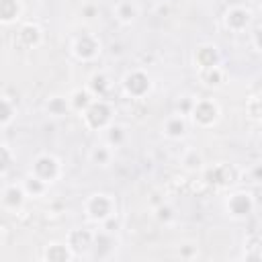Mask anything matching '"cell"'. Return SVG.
<instances>
[{
	"label": "cell",
	"instance_id": "1f68e13d",
	"mask_svg": "<svg viewBox=\"0 0 262 262\" xmlns=\"http://www.w3.org/2000/svg\"><path fill=\"white\" fill-rule=\"evenodd\" d=\"M248 113H250L254 119H262V100H260V98H254V100L248 104Z\"/></svg>",
	"mask_w": 262,
	"mask_h": 262
},
{
	"label": "cell",
	"instance_id": "277c9868",
	"mask_svg": "<svg viewBox=\"0 0 262 262\" xmlns=\"http://www.w3.org/2000/svg\"><path fill=\"white\" fill-rule=\"evenodd\" d=\"M217 117H219V108L213 100H196L190 111V119L199 127H211L217 121Z\"/></svg>",
	"mask_w": 262,
	"mask_h": 262
},
{
	"label": "cell",
	"instance_id": "836d02e7",
	"mask_svg": "<svg viewBox=\"0 0 262 262\" xmlns=\"http://www.w3.org/2000/svg\"><path fill=\"white\" fill-rule=\"evenodd\" d=\"M82 14H84L86 18H94V16L98 14V8H96V6H84V8H82Z\"/></svg>",
	"mask_w": 262,
	"mask_h": 262
},
{
	"label": "cell",
	"instance_id": "8992f818",
	"mask_svg": "<svg viewBox=\"0 0 262 262\" xmlns=\"http://www.w3.org/2000/svg\"><path fill=\"white\" fill-rule=\"evenodd\" d=\"M203 178L211 186H229L235 182V170L229 164H217L203 172Z\"/></svg>",
	"mask_w": 262,
	"mask_h": 262
},
{
	"label": "cell",
	"instance_id": "f546056e",
	"mask_svg": "<svg viewBox=\"0 0 262 262\" xmlns=\"http://www.w3.org/2000/svg\"><path fill=\"white\" fill-rule=\"evenodd\" d=\"M194 102H196V100H192L190 96L180 98V100H178V111H180V115H190V111H192Z\"/></svg>",
	"mask_w": 262,
	"mask_h": 262
},
{
	"label": "cell",
	"instance_id": "e575fe53",
	"mask_svg": "<svg viewBox=\"0 0 262 262\" xmlns=\"http://www.w3.org/2000/svg\"><path fill=\"white\" fill-rule=\"evenodd\" d=\"M252 178H254V182H262V164H258L252 170Z\"/></svg>",
	"mask_w": 262,
	"mask_h": 262
},
{
	"label": "cell",
	"instance_id": "3957f363",
	"mask_svg": "<svg viewBox=\"0 0 262 262\" xmlns=\"http://www.w3.org/2000/svg\"><path fill=\"white\" fill-rule=\"evenodd\" d=\"M31 174H35L37 178H41L47 184L53 182L59 176V162H57V158H53L49 154H43V156L35 158L33 168H31Z\"/></svg>",
	"mask_w": 262,
	"mask_h": 262
},
{
	"label": "cell",
	"instance_id": "ba28073f",
	"mask_svg": "<svg viewBox=\"0 0 262 262\" xmlns=\"http://www.w3.org/2000/svg\"><path fill=\"white\" fill-rule=\"evenodd\" d=\"M98 51H100V41L96 37H92V35H82L74 43V55L78 59L90 61V59H94L98 55Z\"/></svg>",
	"mask_w": 262,
	"mask_h": 262
},
{
	"label": "cell",
	"instance_id": "ffe728a7",
	"mask_svg": "<svg viewBox=\"0 0 262 262\" xmlns=\"http://www.w3.org/2000/svg\"><path fill=\"white\" fill-rule=\"evenodd\" d=\"M94 246H100V252H96L94 254V258H106L111 252H113V248H115V239H113V233H108V231H100V233H96L94 235Z\"/></svg>",
	"mask_w": 262,
	"mask_h": 262
},
{
	"label": "cell",
	"instance_id": "7402d4cb",
	"mask_svg": "<svg viewBox=\"0 0 262 262\" xmlns=\"http://www.w3.org/2000/svg\"><path fill=\"white\" fill-rule=\"evenodd\" d=\"M23 188H25L27 196H41L47 190V182H43L41 178H37L35 174H31V176H27L23 180Z\"/></svg>",
	"mask_w": 262,
	"mask_h": 262
},
{
	"label": "cell",
	"instance_id": "d6a6232c",
	"mask_svg": "<svg viewBox=\"0 0 262 262\" xmlns=\"http://www.w3.org/2000/svg\"><path fill=\"white\" fill-rule=\"evenodd\" d=\"M250 194H252L254 203H262V182H256L254 188L250 190Z\"/></svg>",
	"mask_w": 262,
	"mask_h": 262
},
{
	"label": "cell",
	"instance_id": "603a6c76",
	"mask_svg": "<svg viewBox=\"0 0 262 262\" xmlns=\"http://www.w3.org/2000/svg\"><path fill=\"white\" fill-rule=\"evenodd\" d=\"M201 80H203L207 86H219V84L223 82V72L219 70V66L201 70Z\"/></svg>",
	"mask_w": 262,
	"mask_h": 262
},
{
	"label": "cell",
	"instance_id": "44dd1931",
	"mask_svg": "<svg viewBox=\"0 0 262 262\" xmlns=\"http://www.w3.org/2000/svg\"><path fill=\"white\" fill-rule=\"evenodd\" d=\"M45 106H47L49 115H53V117H63V115L72 108L70 98H63V96H51V98L45 102Z\"/></svg>",
	"mask_w": 262,
	"mask_h": 262
},
{
	"label": "cell",
	"instance_id": "30bf717a",
	"mask_svg": "<svg viewBox=\"0 0 262 262\" xmlns=\"http://www.w3.org/2000/svg\"><path fill=\"white\" fill-rule=\"evenodd\" d=\"M25 199H27V192H25L23 184H20V186H16V184H8V186L2 188V207H4V209L18 211V209L23 207Z\"/></svg>",
	"mask_w": 262,
	"mask_h": 262
},
{
	"label": "cell",
	"instance_id": "d4e9b609",
	"mask_svg": "<svg viewBox=\"0 0 262 262\" xmlns=\"http://www.w3.org/2000/svg\"><path fill=\"white\" fill-rule=\"evenodd\" d=\"M90 160L96 164V166H106L111 162V149L106 145H96L90 154Z\"/></svg>",
	"mask_w": 262,
	"mask_h": 262
},
{
	"label": "cell",
	"instance_id": "83f0119b",
	"mask_svg": "<svg viewBox=\"0 0 262 262\" xmlns=\"http://www.w3.org/2000/svg\"><path fill=\"white\" fill-rule=\"evenodd\" d=\"M156 217H158L160 221L168 223V221H172V219H174V209H172L170 205H160V207L156 209Z\"/></svg>",
	"mask_w": 262,
	"mask_h": 262
},
{
	"label": "cell",
	"instance_id": "4316f807",
	"mask_svg": "<svg viewBox=\"0 0 262 262\" xmlns=\"http://www.w3.org/2000/svg\"><path fill=\"white\" fill-rule=\"evenodd\" d=\"M106 141L111 145H121L125 141V129L121 125H111L108 127V133H106Z\"/></svg>",
	"mask_w": 262,
	"mask_h": 262
},
{
	"label": "cell",
	"instance_id": "5bb4252c",
	"mask_svg": "<svg viewBox=\"0 0 262 262\" xmlns=\"http://www.w3.org/2000/svg\"><path fill=\"white\" fill-rule=\"evenodd\" d=\"M72 258H74L72 248L63 244H49L43 252V260L47 262H70Z\"/></svg>",
	"mask_w": 262,
	"mask_h": 262
},
{
	"label": "cell",
	"instance_id": "9c48e42d",
	"mask_svg": "<svg viewBox=\"0 0 262 262\" xmlns=\"http://www.w3.org/2000/svg\"><path fill=\"white\" fill-rule=\"evenodd\" d=\"M252 20V12L242 6H233L225 12V25L231 31H244Z\"/></svg>",
	"mask_w": 262,
	"mask_h": 262
},
{
	"label": "cell",
	"instance_id": "6da1fadb",
	"mask_svg": "<svg viewBox=\"0 0 262 262\" xmlns=\"http://www.w3.org/2000/svg\"><path fill=\"white\" fill-rule=\"evenodd\" d=\"M82 117H84V123L88 129L98 131V129L108 127V123L113 119V108L108 106V102L104 98H94L90 102V106L82 113Z\"/></svg>",
	"mask_w": 262,
	"mask_h": 262
},
{
	"label": "cell",
	"instance_id": "ac0fdd59",
	"mask_svg": "<svg viewBox=\"0 0 262 262\" xmlns=\"http://www.w3.org/2000/svg\"><path fill=\"white\" fill-rule=\"evenodd\" d=\"M164 133H166L168 137H172V139H180V137L186 133V121H184V117H182V115L170 117V119L166 121V125H164Z\"/></svg>",
	"mask_w": 262,
	"mask_h": 262
},
{
	"label": "cell",
	"instance_id": "7c38bea8",
	"mask_svg": "<svg viewBox=\"0 0 262 262\" xmlns=\"http://www.w3.org/2000/svg\"><path fill=\"white\" fill-rule=\"evenodd\" d=\"M194 61L199 70H207L213 66H219V51L215 45H199L194 51Z\"/></svg>",
	"mask_w": 262,
	"mask_h": 262
},
{
	"label": "cell",
	"instance_id": "8d00e7d4",
	"mask_svg": "<svg viewBox=\"0 0 262 262\" xmlns=\"http://www.w3.org/2000/svg\"><path fill=\"white\" fill-rule=\"evenodd\" d=\"M260 10H262V4H260Z\"/></svg>",
	"mask_w": 262,
	"mask_h": 262
},
{
	"label": "cell",
	"instance_id": "4fadbf2b",
	"mask_svg": "<svg viewBox=\"0 0 262 262\" xmlns=\"http://www.w3.org/2000/svg\"><path fill=\"white\" fill-rule=\"evenodd\" d=\"M16 39H18V43L23 47H37L41 43V29L37 25H33V23H27V25H23L18 29Z\"/></svg>",
	"mask_w": 262,
	"mask_h": 262
},
{
	"label": "cell",
	"instance_id": "7a4b0ae2",
	"mask_svg": "<svg viewBox=\"0 0 262 262\" xmlns=\"http://www.w3.org/2000/svg\"><path fill=\"white\" fill-rule=\"evenodd\" d=\"M86 213L92 221H104L111 215H115V203L108 194H92L86 201Z\"/></svg>",
	"mask_w": 262,
	"mask_h": 262
},
{
	"label": "cell",
	"instance_id": "9a60e30c",
	"mask_svg": "<svg viewBox=\"0 0 262 262\" xmlns=\"http://www.w3.org/2000/svg\"><path fill=\"white\" fill-rule=\"evenodd\" d=\"M20 14V2L18 0H0V23L12 25Z\"/></svg>",
	"mask_w": 262,
	"mask_h": 262
},
{
	"label": "cell",
	"instance_id": "e0dca14e",
	"mask_svg": "<svg viewBox=\"0 0 262 262\" xmlns=\"http://www.w3.org/2000/svg\"><path fill=\"white\" fill-rule=\"evenodd\" d=\"M111 88V80L104 76V74H92L90 80H88V90L96 96V98H104L106 92Z\"/></svg>",
	"mask_w": 262,
	"mask_h": 262
},
{
	"label": "cell",
	"instance_id": "f1b7e54d",
	"mask_svg": "<svg viewBox=\"0 0 262 262\" xmlns=\"http://www.w3.org/2000/svg\"><path fill=\"white\" fill-rule=\"evenodd\" d=\"M119 227H121V221H119V217H117V215H111L108 219H104V221H102V229H104V231H108V233H115Z\"/></svg>",
	"mask_w": 262,
	"mask_h": 262
},
{
	"label": "cell",
	"instance_id": "cb8c5ba5",
	"mask_svg": "<svg viewBox=\"0 0 262 262\" xmlns=\"http://www.w3.org/2000/svg\"><path fill=\"white\" fill-rule=\"evenodd\" d=\"M135 14H137V10H135V6H133L131 2H121V4H117V18H119L121 23H131V20L135 18Z\"/></svg>",
	"mask_w": 262,
	"mask_h": 262
},
{
	"label": "cell",
	"instance_id": "2e32d148",
	"mask_svg": "<svg viewBox=\"0 0 262 262\" xmlns=\"http://www.w3.org/2000/svg\"><path fill=\"white\" fill-rule=\"evenodd\" d=\"M94 98H96V96H94L88 88H80V90H74V92H72V96H70V104H72L74 111L84 113V111L90 106V102H92Z\"/></svg>",
	"mask_w": 262,
	"mask_h": 262
},
{
	"label": "cell",
	"instance_id": "d590c367",
	"mask_svg": "<svg viewBox=\"0 0 262 262\" xmlns=\"http://www.w3.org/2000/svg\"><path fill=\"white\" fill-rule=\"evenodd\" d=\"M254 43H256V47L262 51V27L256 29V33H254Z\"/></svg>",
	"mask_w": 262,
	"mask_h": 262
},
{
	"label": "cell",
	"instance_id": "484cf974",
	"mask_svg": "<svg viewBox=\"0 0 262 262\" xmlns=\"http://www.w3.org/2000/svg\"><path fill=\"white\" fill-rule=\"evenodd\" d=\"M182 166H184L186 170H201V168H203V158H201V154H196L194 149L186 151V154L182 156Z\"/></svg>",
	"mask_w": 262,
	"mask_h": 262
},
{
	"label": "cell",
	"instance_id": "5b68a950",
	"mask_svg": "<svg viewBox=\"0 0 262 262\" xmlns=\"http://www.w3.org/2000/svg\"><path fill=\"white\" fill-rule=\"evenodd\" d=\"M151 82H149V76L141 70H135V72H129L125 78H123V90L133 96V98H141L147 94Z\"/></svg>",
	"mask_w": 262,
	"mask_h": 262
},
{
	"label": "cell",
	"instance_id": "4dcf8cb0",
	"mask_svg": "<svg viewBox=\"0 0 262 262\" xmlns=\"http://www.w3.org/2000/svg\"><path fill=\"white\" fill-rule=\"evenodd\" d=\"M2 166H0V172H2V176L8 172V168H10V162H12V156H10V149H8V145H2Z\"/></svg>",
	"mask_w": 262,
	"mask_h": 262
},
{
	"label": "cell",
	"instance_id": "8fae6325",
	"mask_svg": "<svg viewBox=\"0 0 262 262\" xmlns=\"http://www.w3.org/2000/svg\"><path fill=\"white\" fill-rule=\"evenodd\" d=\"M68 246L72 248L74 254H82L94 246V235L88 229H74L68 235Z\"/></svg>",
	"mask_w": 262,
	"mask_h": 262
},
{
	"label": "cell",
	"instance_id": "d6986e66",
	"mask_svg": "<svg viewBox=\"0 0 262 262\" xmlns=\"http://www.w3.org/2000/svg\"><path fill=\"white\" fill-rule=\"evenodd\" d=\"M14 115H16V104L12 102V98L10 96H2V100H0V127L2 129H6L10 123H12V119H14Z\"/></svg>",
	"mask_w": 262,
	"mask_h": 262
},
{
	"label": "cell",
	"instance_id": "52a82bcc",
	"mask_svg": "<svg viewBox=\"0 0 262 262\" xmlns=\"http://www.w3.org/2000/svg\"><path fill=\"white\" fill-rule=\"evenodd\" d=\"M254 205L256 203H254V199H252L250 192H233L229 196V201H227V211H229L231 217L244 219V217H248L252 213Z\"/></svg>",
	"mask_w": 262,
	"mask_h": 262
}]
</instances>
